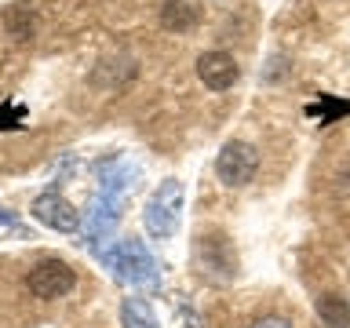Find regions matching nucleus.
Masks as SVG:
<instances>
[{"label": "nucleus", "instance_id": "obj_7", "mask_svg": "<svg viewBox=\"0 0 350 328\" xmlns=\"http://www.w3.org/2000/svg\"><path fill=\"white\" fill-rule=\"evenodd\" d=\"M201 22V8L193 0H164L161 8V26L172 29V33H186Z\"/></svg>", "mask_w": 350, "mask_h": 328}, {"label": "nucleus", "instance_id": "obj_6", "mask_svg": "<svg viewBox=\"0 0 350 328\" xmlns=\"http://www.w3.org/2000/svg\"><path fill=\"white\" fill-rule=\"evenodd\" d=\"M33 215H37L44 226L62 230V234H70V230L81 226V215H77V208L66 201V197H59V193H44V197H37V204H33Z\"/></svg>", "mask_w": 350, "mask_h": 328}, {"label": "nucleus", "instance_id": "obj_1", "mask_svg": "<svg viewBox=\"0 0 350 328\" xmlns=\"http://www.w3.org/2000/svg\"><path fill=\"white\" fill-rule=\"evenodd\" d=\"M197 270L208 281H230L237 273V256L223 234H201L197 237Z\"/></svg>", "mask_w": 350, "mask_h": 328}, {"label": "nucleus", "instance_id": "obj_8", "mask_svg": "<svg viewBox=\"0 0 350 328\" xmlns=\"http://www.w3.org/2000/svg\"><path fill=\"white\" fill-rule=\"evenodd\" d=\"M317 317L328 325V328H350V303L343 299V295H321L317 299Z\"/></svg>", "mask_w": 350, "mask_h": 328}, {"label": "nucleus", "instance_id": "obj_3", "mask_svg": "<svg viewBox=\"0 0 350 328\" xmlns=\"http://www.w3.org/2000/svg\"><path fill=\"white\" fill-rule=\"evenodd\" d=\"M26 284H29V292L37 295V299H59V295L73 292L77 273L66 266L62 259H40L37 266L29 270Z\"/></svg>", "mask_w": 350, "mask_h": 328}, {"label": "nucleus", "instance_id": "obj_9", "mask_svg": "<svg viewBox=\"0 0 350 328\" xmlns=\"http://www.w3.org/2000/svg\"><path fill=\"white\" fill-rule=\"evenodd\" d=\"M124 325L128 328H157V317L150 314V306L142 299H128L124 303Z\"/></svg>", "mask_w": 350, "mask_h": 328}, {"label": "nucleus", "instance_id": "obj_2", "mask_svg": "<svg viewBox=\"0 0 350 328\" xmlns=\"http://www.w3.org/2000/svg\"><path fill=\"white\" fill-rule=\"evenodd\" d=\"M259 172V153L252 142H226L223 150H219V157H215V175L223 179L226 186H245L252 182V175Z\"/></svg>", "mask_w": 350, "mask_h": 328}, {"label": "nucleus", "instance_id": "obj_5", "mask_svg": "<svg viewBox=\"0 0 350 328\" xmlns=\"http://www.w3.org/2000/svg\"><path fill=\"white\" fill-rule=\"evenodd\" d=\"M197 77H201V84L208 92H226V87L237 84V62L230 51H204L201 59H197Z\"/></svg>", "mask_w": 350, "mask_h": 328}, {"label": "nucleus", "instance_id": "obj_10", "mask_svg": "<svg viewBox=\"0 0 350 328\" xmlns=\"http://www.w3.org/2000/svg\"><path fill=\"white\" fill-rule=\"evenodd\" d=\"M4 22H8V29L15 33L18 40H29V33H33V18H29V11L22 8V4H18L15 11H8V18H4Z\"/></svg>", "mask_w": 350, "mask_h": 328}, {"label": "nucleus", "instance_id": "obj_11", "mask_svg": "<svg viewBox=\"0 0 350 328\" xmlns=\"http://www.w3.org/2000/svg\"><path fill=\"white\" fill-rule=\"evenodd\" d=\"M248 328H292L284 317H259V321H252Z\"/></svg>", "mask_w": 350, "mask_h": 328}, {"label": "nucleus", "instance_id": "obj_4", "mask_svg": "<svg viewBox=\"0 0 350 328\" xmlns=\"http://www.w3.org/2000/svg\"><path fill=\"white\" fill-rule=\"evenodd\" d=\"M179 204H183V186L168 179L161 182V190L150 197L146 204V230L153 237H168L175 230V219H179Z\"/></svg>", "mask_w": 350, "mask_h": 328}]
</instances>
